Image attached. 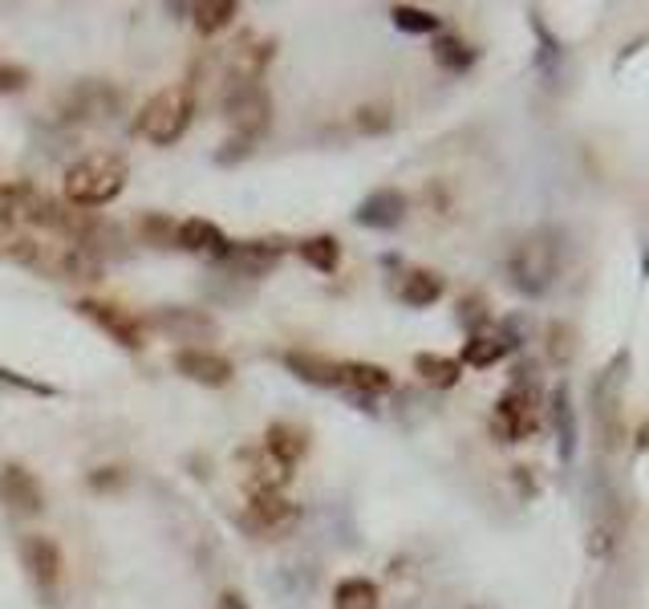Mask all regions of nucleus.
I'll return each instance as SVG.
<instances>
[{
  "mask_svg": "<svg viewBox=\"0 0 649 609\" xmlns=\"http://www.w3.org/2000/svg\"><path fill=\"white\" fill-rule=\"evenodd\" d=\"M126 179H131V163L119 151H90L81 155L74 167L61 179V191H66L69 208H107L126 191Z\"/></svg>",
  "mask_w": 649,
  "mask_h": 609,
  "instance_id": "1",
  "label": "nucleus"
},
{
  "mask_svg": "<svg viewBox=\"0 0 649 609\" xmlns=\"http://www.w3.org/2000/svg\"><path fill=\"white\" fill-rule=\"evenodd\" d=\"M191 119H195V90H191L187 81H179V86H167V90L155 93V98L138 110V122H134V126H138V134H143L150 146H175L187 134Z\"/></svg>",
  "mask_w": 649,
  "mask_h": 609,
  "instance_id": "2",
  "label": "nucleus"
},
{
  "mask_svg": "<svg viewBox=\"0 0 649 609\" xmlns=\"http://www.w3.org/2000/svg\"><path fill=\"white\" fill-rule=\"evenodd\" d=\"M224 114L232 119V126H236L232 139L256 143V134L268 126L272 102H268V93L260 90V81H232V86H227V98H224Z\"/></svg>",
  "mask_w": 649,
  "mask_h": 609,
  "instance_id": "3",
  "label": "nucleus"
},
{
  "mask_svg": "<svg viewBox=\"0 0 649 609\" xmlns=\"http://www.w3.org/2000/svg\"><path fill=\"white\" fill-rule=\"evenodd\" d=\"M301 508L284 496V491H253L248 512H244V529L260 532V536H284L296 529Z\"/></svg>",
  "mask_w": 649,
  "mask_h": 609,
  "instance_id": "4",
  "label": "nucleus"
},
{
  "mask_svg": "<svg viewBox=\"0 0 649 609\" xmlns=\"http://www.w3.org/2000/svg\"><path fill=\"white\" fill-rule=\"evenodd\" d=\"M78 313H81V318H90L98 330L107 333L110 342L126 345V350H143V342H146V321L134 318L131 309H122V304H110V301H78Z\"/></svg>",
  "mask_w": 649,
  "mask_h": 609,
  "instance_id": "5",
  "label": "nucleus"
},
{
  "mask_svg": "<svg viewBox=\"0 0 649 609\" xmlns=\"http://www.w3.org/2000/svg\"><path fill=\"white\" fill-rule=\"evenodd\" d=\"M171 366L183 378H191V383L199 386H227L232 378H236V366L224 358V354H215V350H199V345H183V350H175Z\"/></svg>",
  "mask_w": 649,
  "mask_h": 609,
  "instance_id": "6",
  "label": "nucleus"
},
{
  "mask_svg": "<svg viewBox=\"0 0 649 609\" xmlns=\"http://www.w3.org/2000/svg\"><path fill=\"white\" fill-rule=\"evenodd\" d=\"M0 500L21 517H37L45 508V488L25 464H4L0 467Z\"/></svg>",
  "mask_w": 649,
  "mask_h": 609,
  "instance_id": "7",
  "label": "nucleus"
},
{
  "mask_svg": "<svg viewBox=\"0 0 649 609\" xmlns=\"http://www.w3.org/2000/svg\"><path fill=\"white\" fill-rule=\"evenodd\" d=\"M21 556H25V569L37 582L41 594H54L57 582H61V549H57L54 536L29 532L25 541H21Z\"/></svg>",
  "mask_w": 649,
  "mask_h": 609,
  "instance_id": "8",
  "label": "nucleus"
},
{
  "mask_svg": "<svg viewBox=\"0 0 649 609\" xmlns=\"http://www.w3.org/2000/svg\"><path fill=\"white\" fill-rule=\"evenodd\" d=\"M491 427L504 443H516V439H528L536 431V407H531L528 390H507L500 398V407L491 414Z\"/></svg>",
  "mask_w": 649,
  "mask_h": 609,
  "instance_id": "9",
  "label": "nucleus"
},
{
  "mask_svg": "<svg viewBox=\"0 0 649 609\" xmlns=\"http://www.w3.org/2000/svg\"><path fill=\"white\" fill-rule=\"evenodd\" d=\"M406 212H411V203H406V196H402L398 187H378V191H370V196L358 203L354 220H358L361 228L390 232V228H398L406 220Z\"/></svg>",
  "mask_w": 649,
  "mask_h": 609,
  "instance_id": "10",
  "label": "nucleus"
},
{
  "mask_svg": "<svg viewBox=\"0 0 649 609\" xmlns=\"http://www.w3.org/2000/svg\"><path fill=\"white\" fill-rule=\"evenodd\" d=\"M175 248L224 261L227 248H232V240H227L224 228H215L212 220H199V215H191V220H183V224H175Z\"/></svg>",
  "mask_w": 649,
  "mask_h": 609,
  "instance_id": "11",
  "label": "nucleus"
},
{
  "mask_svg": "<svg viewBox=\"0 0 649 609\" xmlns=\"http://www.w3.org/2000/svg\"><path fill=\"white\" fill-rule=\"evenodd\" d=\"M280 256H284V244H277V240H248V244H232L227 248L224 265L236 268V273H248V277H265Z\"/></svg>",
  "mask_w": 649,
  "mask_h": 609,
  "instance_id": "12",
  "label": "nucleus"
},
{
  "mask_svg": "<svg viewBox=\"0 0 649 609\" xmlns=\"http://www.w3.org/2000/svg\"><path fill=\"white\" fill-rule=\"evenodd\" d=\"M265 451L284 467L301 464V459H305V451H309V431L305 427H296V423H272L265 431Z\"/></svg>",
  "mask_w": 649,
  "mask_h": 609,
  "instance_id": "13",
  "label": "nucleus"
},
{
  "mask_svg": "<svg viewBox=\"0 0 649 609\" xmlns=\"http://www.w3.org/2000/svg\"><path fill=\"white\" fill-rule=\"evenodd\" d=\"M284 366H289L301 383L313 386H342V362H329L321 354H305V350H289L284 354Z\"/></svg>",
  "mask_w": 649,
  "mask_h": 609,
  "instance_id": "14",
  "label": "nucleus"
},
{
  "mask_svg": "<svg viewBox=\"0 0 649 609\" xmlns=\"http://www.w3.org/2000/svg\"><path fill=\"white\" fill-rule=\"evenodd\" d=\"M443 277L430 273V268H406L402 273V285H398V301L414 304V309H426V304H435L443 297Z\"/></svg>",
  "mask_w": 649,
  "mask_h": 609,
  "instance_id": "15",
  "label": "nucleus"
},
{
  "mask_svg": "<svg viewBox=\"0 0 649 609\" xmlns=\"http://www.w3.org/2000/svg\"><path fill=\"white\" fill-rule=\"evenodd\" d=\"M342 386H354L361 395H385L394 390V374L373 362H342Z\"/></svg>",
  "mask_w": 649,
  "mask_h": 609,
  "instance_id": "16",
  "label": "nucleus"
},
{
  "mask_svg": "<svg viewBox=\"0 0 649 609\" xmlns=\"http://www.w3.org/2000/svg\"><path fill=\"white\" fill-rule=\"evenodd\" d=\"M155 325L167 330L171 337H183V342H191V337H208V333L215 330L212 318H203L199 309H163L159 318H155Z\"/></svg>",
  "mask_w": 649,
  "mask_h": 609,
  "instance_id": "17",
  "label": "nucleus"
},
{
  "mask_svg": "<svg viewBox=\"0 0 649 609\" xmlns=\"http://www.w3.org/2000/svg\"><path fill=\"white\" fill-rule=\"evenodd\" d=\"M191 13H195L191 21H195L199 37H215L239 16V4L236 0H203V4H191Z\"/></svg>",
  "mask_w": 649,
  "mask_h": 609,
  "instance_id": "18",
  "label": "nucleus"
},
{
  "mask_svg": "<svg viewBox=\"0 0 649 609\" xmlns=\"http://www.w3.org/2000/svg\"><path fill=\"white\" fill-rule=\"evenodd\" d=\"M296 252H301V261L313 265L317 273H337V265H342V244H337V236H329V232L301 240Z\"/></svg>",
  "mask_w": 649,
  "mask_h": 609,
  "instance_id": "19",
  "label": "nucleus"
},
{
  "mask_svg": "<svg viewBox=\"0 0 649 609\" xmlns=\"http://www.w3.org/2000/svg\"><path fill=\"white\" fill-rule=\"evenodd\" d=\"M378 585L370 577H345L337 589H333V609H378Z\"/></svg>",
  "mask_w": 649,
  "mask_h": 609,
  "instance_id": "20",
  "label": "nucleus"
},
{
  "mask_svg": "<svg viewBox=\"0 0 649 609\" xmlns=\"http://www.w3.org/2000/svg\"><path fill=\"white\" fill-rule=\"evenodd\" d=\"M435 62L443 69H451V74H463V69H471V62H475V49L459 37H438Z\"/></svg>",
  "mask_w": 649,
  "mask_h": 609,
  "instance_id": "21",
  "label": "nucleus"
},
{
  "mask_svg": "<svg viewBox=\"0 0 649 609\" xmlns=\"http://www.w3.org/2000/svg\"><path fill=\"white\" fill-rule=\"evenodd\" d=\"M390 16H394V25L402 33H438V25H443L430 9H414V4H394Z\"/></svg>",
  "mask_w": 649,
  "mask_h": 609,
  "instance_id": "22",
  "label": "nucleus"
},
{
  "mask_svg": "<svg viewBox=\"0 0 649 609\" xmlns=\"http://www.w3.org/2000/svg\"><path fill=\"white\" fill-rule=\"evenodd\" d=\"M414 366H418V374H423L426 383H435V386H455V383H459V362H451V358H438V354H418V358H414Z\"/></svg>",
  "mask_w": 649,
  "mask_h": 609,
  "instance_id": "23",
  "label": "nucleus"
},
{
  "mask_svg": "<svg viewBox=\"0 0 649 609\" xmlns=\"http://www.w3.org/2000/svg\"><path fill=\"white\" fill-rule=\"evenodd\" d=\"M512 350V342H504V337H471L463 350V362H471V366H491V362H500Z\"/></svg>",
  "mask_w": 649,
  "mask_h": 609,
  "instance_id": "24",
  "label": "nucleus"
},
{
  "mask_svg": "<svg viewBox=\"0 0 649 609\" xmlns=\"http://www.w3.org/2000/svg\"><path fill=\"white\" fill-rule=\"evenodd\" d=\"M390 122H394L390 107H361L358 114H354V126H358L361 134H382V131H390Z\"/></svg>",
  "mask_w": 649,
  "mask_h": 609,
  "instance_id": "25",
  "label": "nucleus"
},
{
  "mask_svg": "<svg viewBox=\"0 0 649 609\" xmlns=\"http://www.w3.org/2000/svg\"><path fill=\"white\" fill-rule=\"evenodd\" d=\"M25 86H29L25 66H16V62H4V66H0V93H16V90H25Z\"/></svg>",
  "mask_w": 649,
  "mask_h": 609,
  "instance_id": "26",
  "label": "nucleus"
},
{
  "mask_svg": "<svg viewBox=\"0 0 649 609\" xmlns=\"http://www.w3.org/2000/svg\"><path fill=\"white\" fill-rule=\"evenodd\" d=\"M93 491H110V488H122L126 484V472L122 467H98V472H90V479H86Z\"/></svg>",
  "mask_w": 649,
  "mask_h": 609,
  "instance_id": "27",
  "label": "nucleus"
},
{
  "mask_svg": "<svg viewBox=\"0 0 649 609\" xmlns=\"http://www.w3.org/2000/svg\"><path fill=\"white\" fill-rule=\"evenodd\" d=\"M215 609H248V601H244V594H236V589H224L220 601H215Z\"/></svg>",
  "mask_w": 649,
  "mask_h": 609,
  "instance_id": "28",
  "label": "nucleus"
}]
</instances>
